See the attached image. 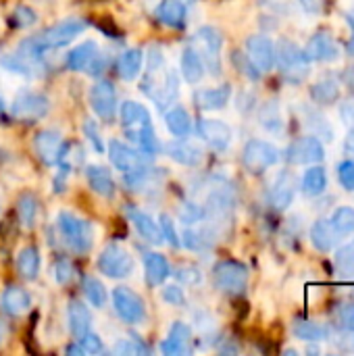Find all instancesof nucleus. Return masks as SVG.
<instances>
[{
    "label": "nucleus",
    "mask_w": 354,
    "mask_h": 356,
    "mask_svg": "<svg viewBox=\"0 0 354 356\" xmlns=\"http://www.w3.org/2000/svg\"><path fill=\"white\" fill-rule=\"evenodd\" d=\"M108 159L113 163L115 169H119L123 175H136L148 169L150 165V154L136 150L131 146H127L125 142L119 140H111L108 142Z\"/></svg>",
    "instance_id": "6"
},
{
    "label": "nucleus",
    "mask_w": 354,
    "mask_h": 356,
    "mask_svg": "<svg viewBox=\"0 0 354 356\" xmlns=\"http://www.w3.org/2000/svg\"><path fill=\"white\" fill-rule=\"evenodd\" d=\"M148 54V75L142 81V90L159 108H167L179 96V81L175 73L167 69L161 46H150Z\"/></svg>",
    "instance_id": "1"
},
{
    "label": "nucleus",
    "mask_w": 354,
    "mask_h": 356,
    "mask_svg": "<svg viewBox=\"0 0 354 356\" xmlns=\"http://www.w3.org/2000/svg\"><path fill=\"white\" fill-rule=\"evenodd\" d=\"M165 125H167V129H169L173 136H177V138H186V136L192 134V117H190V113H188L186 108H182V106H175V108H171V111L165 115Z\"/></svg>",
    "instance_id": "34"
},
{
    "label": "nucleus",
    "mask_w": 354,
    "mask_h": 356,
    "mask_svg": "<svg viewBox=\"0 0 354 356\" xmlns=\"http://www.w3.org/2000/svg\"><path fill=\"white\" fill-rule=\"evenodd\" d=\"M13 21L19 25V27H31L35 21H38V15L33 8L29 6H17L15 13H13Z\"/></svg>",
    "instance_id": "49"
},
{
    "label": "nucleus",
    "mask_w": 354,
    "mask_h": 356,
    "mask_svg": "<svg viewBox=\"0 0 354 356\" xmlns=\"http://www.w3.org/2000/svg\"><path fill=\"white\" fill-rule=\"evenodd\" d=\"M67 355H83V348L81 346H71V348H67Z\"/></svg>",
    "instance_id": "59"
},
{
    "label": "nucleus",
    "mask_w": 354,
    "mask_h": 356,
    "mask_svg": "<svg viewBox=\"0 0 354 356\" xmlns=\"http://www.w3.org/2000/svg\"><path fill=\"white\" fill-rule=\"evenodd\" d=\"M86 179H88L90 188L94 190V194H98L102 198H113L115 196V181H113L111 173L104 167L88 165L86 167Z\"/></svg>",
    "instance_id": "27"
},
{
    "label": "nucleus",
    "mask_w": 354,
    "mask_h": 356,
    "mask_svg": "<svg viewBox=\"0 0 354 356\" xmlns=\"http://www.w3.org/2000/svg\"><path fill=\"white\" fill-rule=\"evenodd\" d=\"M200 271H198V267H194V265H186V267H179V271H177V280L179 282H184L186 286H194V284H198L200 282Z\"/></svg>",
    "instance_id": "54"
},
{
    "label": "nucleus",
    "mask_w": 354,
    "mask_h": 356,
    "mask_svg": "<svg viewBox=\"0 0 354 356\" xmlns=\"http://www.w3.org/2000/svg\"><path fill=\"white\" fill-rule=\"evenodd\" d=\"M277 161H280V150H277L273 144L265 142V140H250V142L244 146L242 163H244L246 171L252 173V175L265 173V171L271 169Z\"/></svg>",
    "instance_id": "8"
},
{
    "label": "nucleus",
    "mask_w": 354,
    "mask_h": 356,
    "mask_svg": "<svg viewBox=\"0 0 354 356\" xmlns=\"http://www.w3.org/2000/svg\"><path fill=\"white\" fill-rule=\"evenodd\" d=\"M190 44L194 46V50L202 58L204 69H209L211 75H219L221 73V48H223L221 33L215 27L204 25V27H200L192 35V42Z\"/></svg>",
    "instance_id": "5"
},
{
    "label": "nucleus",
    "mask_w": 354,
    "mask_h": 356,
    "mask_svg": "<svg viewBox=\"0 0 354 356\" xmlns=\"http://www.w3.org/2000/svg\"><path fill=\"white\" fill-rule=\"evenodd\" d=\"M294 194H296V175L292 171H282L269 192V200H271V207L275 211H286L292 200H294Z\"/></svg>",
    "instance_id": "18"
},
{
    "label": "nucleus",
    "mask_w": 354,
    "mask_h": 356,
    "mask_svg": "<svg viewBox=\"0 0 354 356\" xmlns=\"http://www.w3.org/2000/svg\"><path fill=\"white\" fill-rule=\"evenodd\" d=\"M56 225H58V232H61V236L69 248H73L75 252H90L92 250L94 227L90 221H86V219L69 213V211H63L56 217Z\"/></svg>",
    "instance_id": "3"
},
{
    "label": "nucleus",
    "mask_w": 354,
    "mask_h": 356,
    "mask_svg": "<svg viewBox=\"0 0 354 356\" xmlns=\"http://www.w3.org/2000/svg\"><path fill=\"white\" fill-rule=\"evenodd\" d=\"M300 4L307 13H321L325 6V0H300Z\"/></svg>",
    "instance_id": "56"
},
{
    "label": "nucleus",
    "mask_w": 354,
    "mask_h": 356,
    "mask_svg": "<svg viewBox=\"0 0 354 356\" xmlns=\"http://www.w3.org/2000/svg\"><path fill=\"white\" fill-rule=\"evenodd\" d=\"M17 271L23 280H35L40 273V250L35 246H25L17 254Z\"/></svg>",
    "instance_id": "33"
},
{
    "label": "nucleus",
    "mask_w": 354,
    "mask_h": 356,
    "mask_svg": "<svg viewBox=\"0 0 354 356\" xmlns=\"http://www.w3.org/2000/svg\"><path fill=\"white\" fill-rule=\"evenodd\" d=\"M148 353H150V348L144 346L140 340H134V338L121 340L113 346V355H148Z\"/></svg>",
    "instance_id": "45"
},
{
    "label": "nucleus",
    "mask_w": 354,
    "mask_h": 356,
    "mask_svg": "<svg viewBox=\"0 0 354 356\" xmlns=\"http://www.w3.org/2000/svg\"><path fill=\"white\" fill-rule=\"evenodd\" d=\"M346 19H348V21H353V23H354V10H351V13L346 15Z\"/></svg>",
    "instance_id": "62"
},
{
    "label": "nucleus",
    "mask_w": 354,
    "mask_h": 356,
    "mask_svg": "<svg viewBox=\"0 0 354 356\" xmlns=\"http://www.w3.org/2000/svg\"><path fill=\"white\" fill-rule=\"evenodd\" d=\"M311 98L317 104L330 106L340 98V88H338V83L334 79H321V81L311 86Z\"/></svg>",
    "instance_id": "37"
},
{
    "label": "nucleus",
    "mask_w": 354,
    "mask_h": 356,
    "mask_svg": "<svg viewBox=\"0 0 354 356\" xmlns=\"http://www.w3.org/2000/svg\"><path fill=\"white\" fill-rule=\"evenodd\" d=\"M96 56H98V44L88 40V42L75 46L73 50H69V54L65 58V65H67L69 71H86L88 67L94 65Z\"/></svg>",
    "instance_id": "26"
},
{
    "label": "nucleus",
    "mask_w": 354,
    "mask_h": 356,
    "mask_svg": "<svg viewBox=\"0 0 354 356\" xmlns=\"http://www.w3.org/2000/svg\"><path fill=\"white\" fill-rule=\"evenodd\" d=\"M119 117H121V125L125 131L140 129V127H152V117H150L148 108L140 102H134V100H125L121 104Z\"/></svg>",
    "instance_id": "21"
},
{
    "label": "nucleus",
    "mask_w": 354,
    "mask_h": 356,
    "mask_svg": "<svg viewBox=\"0 0 354 356\" xmlns=\"http://www.w3.org/2000/svg\"><path fill=\"white\" fill-rule=\"evenodd\" d=\"M159 227H161L163 240H167L173 248H177V246H179V236H177V232H175V225H173V221H171L169 215H161Z\"/></svg>",
    "instance_id": "48"
},
{
    "label": "nucleus",
    "mask_w": 354,
    "mask_h": 356,
    "mask_svg": "<svg viewBox=\"0 0 354 356\" xmlns=\"http://www.w3.org/2000/svg\"><path fill=\"white\" fill-rule=\"evenodd\" d=\"M79 346H81L83 353H88V355H98V353H102V340H100L96 334H92V332H88V334H83V336L79 338Z\"/></svg>",
    "instance_id": "52"
},
{
    "label": "nucleus",
    "mask_w": 354,
    "mask_h": 356,
    "mask_svg": "<svg viewBox=\"0 0 354 356\" xmlns=\"http://www.w3.org/2000/svg\"><path fill=\"white\" fill-rule=\"evenodd\" d=\"M275 63L282 71V75L292 81V83H300L309 77L311 71V60L305 54V50H300L294 42L290 40H282L275 48Z\"/></svg>",
    "instance_id": "4"
},
{
    "label": "nucleus",
    "mask_w": 354,
    "mask_h": 356,
    "mask_svg": "<svg viewBox=\"0 0 354 356\" xmlns=\"http://www.w3.org/2000/svg\"><path fill=\"white\" fill-rule=\"evenodd\" d=\"M98 269L111 280H125L134 271V257L119 244H108L98 257Z\"/></svg>",
    "instance_id": "9"
},
{
    "label": "nucleus",
    "mask_w": 354,
    "mask_h": 356,
    "mask_svg": "<svg viewBox=\"0 0 354 356\" xmlns=\"http://www.w3.org/2000/svg\"><path fill=\"white\" fill-rule=\"evenodd\" d=\"M213 282L223 294L240 296L248 286V269L238 261H221L213 269Z\"/></svg>",
    "instance_id": "7"
},
{
    "label": "nucleus",
    "mask_w": 354,
    "mask_h": 356,
    "mask_svg": "<svg viewBox=\"0 0 354 356\" xmlns=\"http://www.w3.org/2000/svg\"><path fill=\"white\" fill-rule=\"evenodd\" d=\"M81 286H83V294H86V298H88V302L92 307L102 309L106 305V290H104L102 282H98L96 277L88 275V277H83Z\"/></svg>",
    "instance_id": "40"
},
{
    "label": "nucleus",
    "mask_w": 354,
    "mask_h": 356,
    "mask_svg": "<svg viewBox=\"0 0 354 356\" xmlns=\"http://www.w3.org/2000/svg\"><path fill=\"white\" fill-rule=\"evenodd\" d=\"M196 104L204 111H217V108H223L230 98H232V88L230 83H223L219 88H209V90H200L196 92Z\"/></svg>",
    "instance_id": "28"
},
{
    "label": "nucleus",
    "mask_w": 354,
    "mask_h": 356,
    "mask_svg": "<svg viewBox=\"0 0 354 356\" xmlns=\"http://www.w3.org/2000/svg\"><path fill=\"white\" fill-rule=\"evenodd\" d=\"M127 217H129L131 225L136 227V232H138L146 242H150V244H161V242H163L161 227H159V223H156L148 213L129 207V209H127Z\"/></svg>",
    "instance_id": "22"
},
{
    "label": "nucleus",
    "mask_w": 354,
    "mask_h": 356,
    "mask_svg": "<svg viewBox=\"0 0 354 356\" xmlns=\"http://www.w3.org/2000/svg\"><path fill=\"white\" fill-rule=\"evenodd\" d=\"M165 152L171 156V161H175L177 165H184V167H198L204 161L202 148L192 144V142H188V140H179V142L167 144Z\"/></svg>",
    "instance_id": "20"
},
{
    "label": "nucleus",
    "mask_w": 354,
    "mask_h": 356,
    "mask_svg": "<svg viewBox=\"0 0 354 356\" xmlns=\"http://www.w3.org/2000/svg\"><path fill=\"white\" fill-rule=\"evenodd\" d=\"M259 123L269 134H282L284 131V119L280 113V104L275 100H269L259 108Z\"/></svg>",
    "instance_id": "35"
},
{
    "label": "nucleus",
    "mask_w": 354,
    "mask_h": 356,
    "mask_svg": "<svg viewBox=\"0 0 354 356\" xmlns=\"http://www.w3.org/2000/svg\"><path fill=\"white\" fill-rule=\"evenodd\" d=\"M63 136L56 129H42L33 136V150L46 165H56L63 150Z\"/></svg>",
    "instance_id": "16"
},
{
    "label": "nucleus",
    "mask_w": 354,
    "mask_h": 356,
    "mask_svg": "<svg viewBox=\"0 0 354 356\" xmlns=\"http://www.w3.org/2000/svg\"><path fill=\"white\" fill-rule=\"evenodd\" d=\"M246 56L261 73H269L275 67V46L267 35H250L246 40Z\"/></svg>",
    "instance_id": "14"
},
{
    "label": "nucleus",
    "mask_w": 354,
    "mask_h": 356,
    "mask_svg": "<svg viewBox=\"0 0 354 356\" xmlns=\"http://www.w3.org/2000/svg\"><path fill=\"white\" fill-rule=\"evenodd\" d=\"M344 148H346V152H348V154H354V129L348 134V136H346Z\"/></svg>",
    "instance_id": "58"
},
{
    "label": "nucleus",
    "mask_w": 354,
    "mask_h": 356,
    "mask_svg": "<svg viewBox=\"0 0 354 356\" xmlns=\"http://www.w3.org/2000/svg\"><path fill=\"white\" fill-rule=\"evenodd\" d=\"M144 273H146V282L150 286H159L169 277V263L163 254L159 252H148L144 257Z\"/></svg>",
    "instance_id": "32"
},
{
    "label": "nucleus",
    "mask_w": 354,
    "mask_h": 356,
    "mask_svg": "<svg viewBox=\"0 0 354 356\" xmlns=\"http://www.w3.org/2000/svg\"><path fill=\"white\" fill-rule=\"evenodd\" d=\"M88 23L83 19H65L44 31H40L38 35L33 38H27L19 48L17 52L40 63L42 60V54L46 50H54V48H63L67 46L69 42H73L77 35H81L86 31Z\"/></svg>",
    "instance_id": "2"
},
{
    "label": "nucleus",
    "mask_w": 354,
    "mask_h": 356,
    "mask_svg": "<svg viewBox=\"0 0 354 356\" xmlns=\"http://www.w3.org/2000/svg\"><path fill=\"white\" fill-rule=\"evenodd\" d=\"M348 23H351V29H353V38H351V42H348V52L354 54V23L353 21H348Z\"/></svg>",
    "instance_id": "60"
},
{
    "label": "nucleus",
    "mask_w": 354,
    "mask_h": 356,
    "mask_svg": "<svg viewBox=\"0 0 354 356\" xmlns=\"http://www.w3.org/2000/svg\"><path fill=\"white\" fill-rule=\"evenodd\" d=\"M196 0H161L159 10H156L161 23L167 25V27H184L188 8Z\"/></svg>",
    "instance_id": "25"
},
{
    "label": "nucleus",
    "mask_w": 354,
    "mask_h": 356,
    "mask_svg": "<svg viewBox=\"0 0 354 356\" xmlns=\"http://www.w3.org/2000/svg\"><path fill=\"white\" fill-rule=\"evenodd\" d=\"M198 134L215 150H225L232 144V127L219 119H200Z\"/></svg>",
    "instance_id": "17"
},
{
    "label": "nucleus",
    "mask_w": 354,
    "mask_h": 356,
    "mask_svg": "<svg viewBox=\"0 0 354 356\" xmlns=\"http://www.w3.org/2000/svg\"><path fill=\"white\" fill-rule=\"evenodd\" d=\"M211 236L204 234V232H198V229H192L188 227L184 232V244L190 248V250H207L211 246Z\"/></svg>",
    "instance_id": "43"
},
{
    "label": "nucleus",
    "mask_w": 354,
    "mask_h": 356,
    "mask_svg": "<svg viewBox=\"0 0 354 356\" xmlns=\"http://www.w3.org/2000/svg\"><path fill=\"white\" fill-rule=\"evenodd\" d=\"M83 136H86V140L92 144V148H94L96 152H102V150H104L102 136H100V131H98V123H96V121H92V119H86V121H83Z\"/></svg>",
    "instance_id": "46"
},
{
    "label": "nucleus",
    "mask_w": 354,
    "mask_h": 356,
    "mask_svg": "<svg viewBox=\"0 0 354 356\" xmlns=\"http://www.w3.org/2000/svg\"><path fill=\"white\" fill-rule=\"evenodd\" d=\"M232 60H234L236 69H238L242 75H246L248 79H252V81L261 79V71H259V69L252 65V60H250L248 56H244L242 52H234V54H232Z\"/></svg>",
    "instance_id": "44"
},
{
    "label": "nucleus",
    "mask_w": 354,
    "mask_h": 356,
    "mask_svg": "<svg viewBox=\"0 0 354 356\" xmlns=\"http://www.w3.org/2000/svg\"><path fill=\"white\" fill-rule=\"evenodd\" d=\"M67 315H69V330L75 338H81L83 334L90 332L92 325V315L88 311V307L79 300H71L67 307Z\"/></svg>",
    "instance_id": "31"
},
{
    "label": "nucleus",
    "mask_w": 354,
    "mask_h": 356,
    "mask_svg": "<svg viewBox=\"0 0 354 356\" xmlns=\"http://www.w3.org/2000/svg\"><path fill=\"white\" fill-rule=\"evenodd\" d=\"M305 54L309 56V60L328 63V60H336L340 56V48H338V42L334 40V35L330 31L321 29V31H315L309 38Z\"/></svg>",
    "instance_id": "15"
},
{
    "label": "nucleus",
    "mask_w": 354,
    "mask_h": 356,
    "mask_svg": "<svg viewBox=\"0 0 354 356\" xmlns=\"http://www.w3.org/2000/svg\"><path fill=\"white\" fill-rule=\"evenodd\" d=\"M190 342H192V330L190 325L177 321L171 325L169 336L161 344V353L165 356H184L190 353Z\"/></svg>",
    "instance_id": "19"
},
{
    "label": "nucleus",
    "mask_w": 354,
    "mask_h": 356,
    "mask_svg": "<svg viewBox=\"0 0 354 356\" xmlns=\"http://www.w3.org/2000/svg\"><path fill=\"white\" fill-rule=\"evenodd\" d=\"M292 332L303 342H321L330 336L328 327H323L315 321H307V319H296L292 325Z\"/></svg>",
    "instance_id": "36"
},
{
    "label": "nucleus",
    "mask_w": 354,
    "mask_h": 356,
    "mask_svg": "<svg viewBox=\"0 0 354 356\" xmlns=\"http://www.w3.org/2000/svg\"><path fill=\"white\" fill-rule=\"evenodd\" d=\"M182 75L188 83H198L202 77H204V63L202 58L198 56V52L194 50L192 44H188L182 52Z\"/></svg>",
    "instance_id": "30"
},
{
    "label": "nucleus",
    "mask_w": 354,
    "mask_h": 356,
    "mask_svg": "<svg viewBox=\"0 0 354 356\" xmlns=\"http://www.w3.org/2000/svg\"><path fill=\"white\" fill-rule=\"evenodd\" d=\"M161 298H163L169 307H182V305L186 302V294H184V290L177 288V286H167V288H163Z\"/></svg>",
    "instance_id": "51"
},
{
    "label": "nucleus",
    "mask_w": 354,
    "mask_h": 356,
    "mask_svg": "<svg viewBox=\"0 0 354 356\" xmlns=\"http://www.w3.org/2000/svg\"><path fill=\"white\" fill-rule=\"evenodd\" d=\"M338 317V323L342 330L346 332H354V305H342L336 313Z\"/></svg>",
    "instance_id": "53"
},
{
    "label": "nucleus",
    "mask_w": 354,
    "mask_h": 356,
    "mask_svg": "<svg viewBox=\"0 0 354 356\" xmlns=\"http://www.w3.org/2000/svg\"><path fill=\"white\" fill-rule=\"evenodd\" d=\"M340 117H342L348 125H354V98H348V100L340 106Z\"/></svg>",
    "instance_id": "55"
},
{
    "label": "nucleus",
    "mask_w": 354,
    "mask_h": 356,
    "mask_svg": "<svg viewBox=\"0 0 354 356\" xmlns=\"http://www.w3.org/2000/svg\"><path fill=\"white\" fill-rule=\"evenodd\" d=\"M4 111V100H2V96H0V113Z\"/></svg>",
    "instance_id": "63"
},
{
    "label": "nucleus",
    "mask_w": 354,
    "mask_h": 356,
    "mask_svg": "<svg viewBox=\"0 0 354 356\" xmlns=\"http://www.w3.org/2000/svg\"><path fill=\"white\" fill-rule=\"evenodd\" d=\"M325 186H328V175H325V169H321V167H311L303 177V190L307 196L323 194Z\"/></svg>",
    "instance_id": "38"
},
{
    "label": "nucleus",
    "mask_w": 354,
    "mask_h": 356,
    "mask_svg": "<svg viewBox=\"0 0 354 356\" xmlns=\"http://www.w3.org/2000/svg\"><path fill=\"white\" fill-rule=\"evenodd\" d=\"M4 336H6V330H4V325L0 323V344H2V340H4Z\"/></svg>",
    "instance_id": "61"
},
{
    "label": "nucleus",
    "mask_w": 354,
    "mask_h": 356,
    "mask_svg": "<svg viewBox=\"0 0 354 356\" xmlns=\"http://www.w3.org/2000/svg\"><path fill=\"white\" fill-rule=\"evenodd\" d=\"M90 106L102 123H111L117 115V92L111 81L100 79L90 90Z\"/></svg>",
    "instance_id": "11"
},
{
    "label": "nucleus",
    "mask_w": 354,
    "mask_h": 356,
    "mask_svg": "<svg viewBox=\"0 0 354 356\" xmlns=\"http://www.w3.org/2000/svg\"><path fill=\"white\" fill-rule=\"evenodd\" d=\"M336 271L344 280H353L354 277V240L336 252Z\"/></svg>",
    "instance_id": "41"
},
{
    "label": "nucleus",
    "mask_w": 354,
    "mask_h": 356,
    "mask_svg": "<svg viewBox=\"0 0 354 356\" xmlns=\"http://www.w3.org/2000/svg\"><path fill=\"white\" fill-rule=\"evenodd\" d=\"M332 221H334V225L338 227V232L340 234H353L354 232V209L353 207H340L336 213H334V217H332Z\"/></svg>",
    "instance_id": "42"
},
{
    "label": "nucleus",
    "mask_w": 354,
    "mask_h": 356,
    "mask_svg": "<svg viewBox=\"0 0 354 356\" xmlns=\"http://www.w3.org/2000/svg\"><path fill=\"white\" fill-rule=\"evenodd\" d=\"M323 159H325L323 144L315 136L298 138L286 150V161L290 165H313V163H321Z\"/></svg>",
    "instance_id": "13"
},
{
    "label": "nucleus",
    "mask_w": 354,
    "mask_h": 356,
    "mask_svg": "<svg viewBox=\"0 0 354 356\" xmlns=\"http://www.w3.org/2000/svg\"><path fill=\"white\" fill-rule=\"evenodd\" d=\"M48 111H50V100L35 92H23L10 104V113L19 121H38L46 117Z\"/></svg>",
    "instance_id": "12"
},
{
    "label": "nucleus",
    "mask_w": 354,
    "mask_h": 356,
    "mask_svg": "<svg viewBox=\"0 0 354 356\" xmlns=\"http://www.w3.org/2000/svg\"><path fill=\"white\" fill-rule=\"evenodd\" d=\"M113 307L115 313L123 323L138 325L146 319V307L144 300L129 288H115L113 290Z\"/></svg>",
    "instance_id": "10"
},
{
    "label": "nucleus",
    "mask_w": 354,
    "mask_h": 356,
    "mask_svg": "<svg viewBox=\"0 0 354 356\" xmlns=\"http://www.w3.org/2000/svg\"><path fill=\"white\" fill-rule=\"evenodd\" d=\"M338 179L344 186V190L354 192V161H344L338 167Z\"/></svg>",
    "instance_id": "50"
},
{
    "label": "nucleus",
    "mask_w": 354,
    "mask_h": 356,
    "mask_svg": "<svg viewBox=\"0 0 354 356\" xmlns=\"http://www.w3.org/2000/svg\"><path fill=\"white\" fill-rule=\"evenodd\" d=\"M73 275H75V269H73V265L67 259H58L54 263V280H56V284L67 286L73 280Z\"/></svg>",
    "instance_id": "47"
},
{
    "label": "nucleus",
    "mask_w": 354,
    "mask_h": 356,
    "mask_svg": "<svg viewBox=\"0 0 354 356\" xmlns=\"http://www.w3.org/2000/svg\"><path fill=\"white\" fill-rule=\"evenodd\" d=\"M344 234L338 232V227L334 225L332 219H319L313 229H311V242L317 250L321 252H330L342 238Z\"/></svg>",
    "instance_id": "23"
},
{
    "label": "nucleus",
    "mask_w": 354,
    "mask_h": 356,
    "mask_svg": "<svg viewBox=\"0 0 354 356\" xmlns=\"http://www.w3.org/2000/svg\"><path fill=\"white\" fill-rule=\"evenodd\" d=\"M17 215L19 221L23 223V227H33L35 217H38V200L31 194H21L17 200Z\"/></svg>",
    "instance_id": "39"
},
{
    "label": "nucleus",
    "mask_w": 354,
    "mask_h": 356,
    "mask_svg": "<svg viewBox=\"0 0 354 356\" xmlns=\"http://www.w3.org/2000/svg\"><path fill=\"white\" fill-rule=\"evenodd\" d=\"M142 65H144V52L140 48H129V50H125L119 56V60H117V73H119L121 79L134 81L140 75Z\"/></svg>",
    "instance_id": "29"
},
{
    "label": "nucleus",
    "mask_w": 354,
    "mask_h": 356,
    "mask_svg": "<svg viewBox=\"0 0 354 356\" xmlns=\"http://www.w3.org/2000/svg\"><path fill=\"white\" fill-rule=\"evenodd\" d=\"M0 307L6 315L10 317H21L31 309V296L27 294V290L19 288V286H10L2 292L0 296Z\"/></svg>",
    "instance_id": "24"
},
{
    "label": "nucleus",
    "mask_w": 354,
    "mask_h": 356,
    "mask_svg": "<svg viewBox=\"0 0 354 356\" xmlns=\"http://www.w3.org/2000/svg\"><path fill=\"white\" fill-rule=\"evenodd\" d=\"M342 79H344V83H346V86H348L351 90H354V65H353V67H348V69H346V73L342 75Z\"/></svg>",
    "instance_id": "57"
}]
</instances>
